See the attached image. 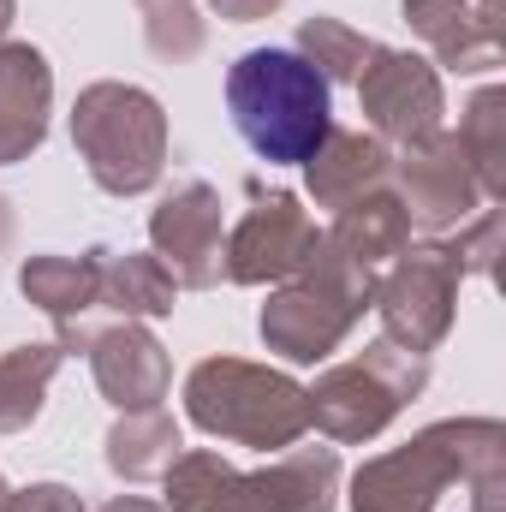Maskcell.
<instances>
[{
	"label": "cell",
	"mask_w": 506,
	"mask_h": 512,
	"mask_svg": "<svg viewBox=\"0 0 506 512\" xmlns=\"http://www.w3.org/2000/svg\"><path fill=\"white\" fill-rule=\"evenodd\" d=\"M483 477H506L501 417H441L411 441L364 459L346 483L352 512H441L447 489H477Z\"/></svg>",
	"instance_id": "cell-1"
},
{
	"label": "cell",
	"mask_w": 506,
	"mask_h": 512,
	"mask_svg": "<svg viewBox=\"0 0 506 512\" xmlns=\"http://www.w3.org/2000/svg\"><path fill=\"white\" fill-rule=\"evenodd\" d=\"M340 483L334 447H286L262 471H233L215 447H185L161 471V512H334Z\"/></svg>",
	"instance_id": "cell-2"
},
{
	"label": "cell",
	"mask_w": 506,
	"mask_h": 512,
	"mask_svg": "<svg viewBox=\"0 0 506 512\" xmlns=\"http://www.w3.org/2000/svg\"><path fill=\"white\" fill-rule=\"evenodd\" d=\"M233 126L268 167H304L316 143L334 131L328 78L292 48H251L227 72Z\"/></svg>",
	"instance_id": "cell-3"
},
{
	"label": "cell",
	"mask_w": 506,
	"mask_h": 512,
	"mask_svg": "<svg viewBox=\"0 0 506 512\" xmlns=\"http://www.w3.org/2000/svg\"><path fill=\"white\" fill-rule=\"evenodd\" d=\"M370 304H376V268L352 262L322 233L310 262L268 292V304L256 316V334L286 364H322L346 346V334L364 322Z\"/></svg>",
	"instance_id": "cell-4"
},
{
	"label": "cell",
	"mask_w": 506,
	"mask_h": 512,
	"mask_svg": "<svg viewBox=\"0 0 506 512\" xmlns=\"http://www.w3.org/2000/svg\"><path fill=\"white\" fill-rule=\"evenodd\" d=\"M185 417L215 441L286 453L310 435V393L286 370H268L251 358H203L185 376Z\"/></svg>",
	"instance_id": "cell-5"
},
{
	"label": "cell",
	"mask_w": 506,
	"mask_h": 512,
	"mask_svg": "<svg viewBox=\"0 0 506 512\" xmlns=\"http://www.w3.org/2000/svg\"><path fill=\"white\" fill-rule=\"evenodd\" d=\"M72 143L108 197H143L167 173V114L149 90L102 78L72 102Z\"/></svg>",
	"instance_id": "cell-6"
},
{
	"label": "cell",
	"mask_w": 506,
	"mask_h": 512,
	"mask_svg": "<svg viewBox=\"0 0 506 512\" xmlns=\"http://www.w3.org/2000/svg\"><path fill=\"white\" fill-rule=\"evenodd\" d=\"M429 387V358L405 352L393 340H370L358 358L328 364L310 393V429H322L334 447H364Z\"/></svg>",
	"instance_id": "cell-7"
},
{
	"label": "cell",
	"mask_w": 506,
	"mask_h": 512,
	"mask_svg": "<svg viewBox=\"0 0 506 512\" xmlns=\"http://www.w3.org/2000/svg\"><path fill=\"white\" fill-rule=\"evenodd\" d=\"M459 256L453 239H429V245H405L387 262V274H376V310L381 340L405 346V352H435L453 334V310H459Z\"/></svg>",
	"instance_id": "cell-8"
},
{
	"label": "cell",
	"mask_w": 506,
	"mask_h": 512,
	"mask_svg": "<svg viewBox=\"0 0 506 512\" xmlns=\"http://www.w3.org/2000/svg\"><path fill=\"white\" fill-rule=\"evenodd\" d=\"M387 185H399L393 197L405 203L411 227H423V233H453L477 209H489V197L477 185V167H471V155L459 143V131H447V126L429 131V137L399 143Z\"/></svg>",
	"instance_id": "cell-9"
},
{
	"label": "cell",
	"mask_w": 506,
	"mask_h": 512,
	"mask_svg": "<svg viewBox=\"0 0 506 512\" xmlns=\"http://www.w3.org/2000/svg\"><path fill=\"white\" fill-rule=\"evenodd\" d=\"M245 191H251V209L227 233L221 280H233V286H280L310 262L322 233H316V221L304 215V203L292 191H268L262 179H251Z\"/></svg>",
	"instance_id": "cell-10"
},
{
	"label": "cell",
	"mask_w": 506,
	"mask_h": 512,
	"mask_svg": "<svg viewBox=\"0 0 506 512\" xmlns=\"http://www.w3.org/2000/svg\"><path fill=\"white\" fill-rule=\"evenodd\" d=\"M358 84V108L381 143H411V137H429L441 131L447 114V90H441V72L435 60L411 54V48H370L364 72L352 78Z\"/></svg>",
	"instance_id": "cell-11"
},
{
	"label": "cell",
	"mask_w": 506,
	"mask_h": 512,
	"mask_svg": "<svg viewBox=\"0 0 506 512\" xmlns=\"http://www.w3.org/2000/svg\"><path fill=\"white\" fill-rule=\"evenodd\" d=\"M149 245H155L161 268L173 274L179 292H209V286H221V251H227L221 191L203 185V179L173 185V191L149 209Z\"/></svg>",
	"instance_id": "cell-12"
},
{
	"label": "cell",
	"mask_w": 506,
	"mask_h": 512,
	"mask_svg": "<svg viewBox=\"0 0 506 512\" xmlns=\"http://www.w3.org/2000/svg\"><path fill=\"white\" fill-rule=\"evenodd\" d=\"M18 292H24L42 316H54V328H60L54 346H60L66 358L96 340V328H102V268H96V251H84V256H54V251L24 256Z\"/></svg>",
	"instance_id": "cell-13"
},
{
	"label": "cell",
	"mask_w": 506,
	"mask_h": 512,
	"mask_svg": "<svg viewBox=\"0 0 506 512\" xmlns=\"http://www.w3.org/2000/svg\"><path fill=\"white\" fill-rule=\"evenodd\" d=\"M84 358H90L96 387L114 411H149L173 387V358L143 322H102L96 340L84 346Z\"/></svg>",
	"instance_id": "cell-14"
},
{
	"label": "cell",
	"mask_w": 506,
	"mask_h": 512,
	"mask_svg": "<svg viewBox=\"0 0 506 512\" xmlns=\"http://www.w3.org/2000/svg\"><path fill=\"white\" fill-rule=\"evenodd\" d=\"M405 24L435 48L447 72H495L501 66V12L483 0H399Z\"/></svg>",
	"instance_id": "cell-15"
},
{
	"label": "cell",
	"mask_w": 506,
	"mask_h": 512,
	"mask_svg": "<svg viewBox=\"0 0 506 512\" xmlns=\"http://www.w3.org/2000/svg\"><path fill=\"white\" fill-rule=\"evenodd\" d=\"M54 114V66L30 42H0V167L30 161Z\"/></svg>",
	"instance_id": "cell-16"
},
{
	"label": "cell",
	"mask_w": 506,
	"mask_h": 512,
	"mask_svg": "<svg viewBox=\"0 0 506 512\" xmlns=\"http://www.w3.org/2000/svg\"><path fill=\"white\" fill-rule=\"evenodd\" d=\"M393 173V149L381 143L376 131H328L316 143V155L304 161V185L316 197V209H346L358 197H370L387 185Z\"/></svg>",
	"instance_id": "cell-17"
},
{
	"label": "cell",
	"mask_w": 506,
	"mask_h": 512,
	"mask_svg": "<svg viewBox=\"0 0 506 512\" xmlns=\"http://www.w3.org/2000/svg\"><path fill=\"white\" fill-rule=\"evenodd\" d=\"M96 268H102V316L114 322H149V316H173V274L161 268L155 251H108L96 245Z\"/></svg>",
	"instance_id": "cell-18"
},
{
	"label": "cell",
	"mask_w": 506,
	"mask_h": 512,
	"mask_svg": "<svg viewBox=\"0 0 506 512\" xmlns=\"http://www.w3.org/2000/svg\"><path fill=\"white\" fill-rule=\"evenodd\" d=\"M179 453H185L179 417L161 411V405H149V411H120L114 429H108V441H102L108 471L126 477V483H149V477H161Z\"/></svg>",
	"instance_id": "cell-19"
},
{
	"label": "cell",
	"mask_w": 506,
	"mask_h": 512,
	"mask_svg": "<svg viewBox=\"0 0 506 512\" xmlns=\"http://www.w3.org/2000/svg\"><path fill=\"white\" fill-rule=\"evenodd\" d=\"M328 239L352 256V262L381 268V262H393V256L411 245V215H405V203L381 185V191H370V197H358V203L334 209Z\"/></svg>",
	"instance_id": "cell-20"
},
{
	"label": "cell",
	"mask_w": 506,
	"mask_h": 512,
	"mask_svg": "<svg viewBox=\"0 0 506 512\" xmlns=\"http://www.w3.org/2000/svg\"><path fill=\"white\" fill-rule=\"evenodd\" d=\"M66 352L54 340H30V346H12L0 352V435H18L42 417V399L60 376Z\"/></svg>",
	"instance_id": "cell-21"
},
{
	"label": "cell",
	"mask_w": 506,
	"mask_h": 512,
	"mask_svg": "<svg viewBox=\"0 0 506 512\" xmlns=\"http://www.w3.org/2000/svg\"><path fill=\"white\" fill-rule=\"evenodd\" d=\"M459 143L477 167V185L489 203H506V90L489 84L471 96V108L459 114Z\"/></svg>",
	"instance_id": "cell-22"
},
{
	"label": "cell",
	"mask_w": 506,
	"mask_h": 512,
	"mask_svg": "<svg viewBox=\"0 0 506 512\" xmlns=\"http://www.w3.org/2000/svg\"><path fill=\"white\" fill-rule=\"evenodd\" d=\"M370 48H376L370 36H358L352 24H340V18H322V12H316V18H304V24H298V48H292V54H304V60L328 78V90H334V84H352V78L364 72Z\"/></svg>",
	"instance_id": "cell-23"
},
{
	"label": "cell",
	"mask_w": 506,
	"mask_h": 512,
	"mask_svg": "<svg viewBox=\"0 0 506 512\" xmlns=\"http://www.w3.org/2000/svg\"><path fill=\"white\" fill-rule=\"evenodd\" d=\"M137 18H143V42L155 60H191L203 54L209 42V24L197 18V0H137Z\"/></svg>",
	"instance_id": "cell-24"
},
{
	"label": "cell",
	"mask_w": 506,
	"mask_h": 512,
	"mask_svg": "<svg viewBox=\"0 0 506 512\" xmlns=\"http://www.w3.org/2000/svg\"><path fill=\"white\" fill-rule=\"evenodd\" d=\"M501 233H506V215H501V203H489L477 221H465L459 227V239H453V256H459V268L465 274H495V256H501Z\"/></svg>",
	"instance_id": "cell-25"
},
{
	"label": "cell",
	"mask_w": 506,
	"mask_h": 512,
	"mask_svg": "<svg viewBox=\"0 0 506 512\" xmlns=\"http://www.w3.org/2000/svg\"><path fill=\"white\" fill-rule=\"evenodd\" d=\"M12 512H84V501L66 483H30V489H12Z\"/></svg>",
	"instance_id": "cell-26"
},
{
	"label": "cell",
	"mask_w": 506,
	"mask_h": 512,
	"mask_svg": "<svg viewBox=\"0 0 506 512\" xmlns=\"http://www.w3.org/2000/svg\"><path fill=\"white\" fill-rule=\"evenodd\" d=\"M215 6V18H227V24H256V18H274L286 0H209Z\"/></svg>",
	"instance_id": "cell-27"
},
{
	"label": "cell",
	"mask_w": 506,
	"mask_h": 512,
	"mask_svg": "<svg viewBox=\"0 0 506 512\" xmlns=\"http://www.w3.org/2000/svg\"><path fill=\"white\" fill-rule=\"evenodd\" d=\"M96 512H161L155 501H143V495H114V501H102Z\"/></svg>",
	"instance_id": "cell-28"
},
{
	"label": "cell",
	"mask_w": 506,
	"mask_h": 512,
	"mask_svg": "<svg viewBox=\"0 0 506 512\" xmlns=\"http://www.w3.org/2000/svg\"><path fill=\"white\" fill-rule=\"evenodd\" d=\"M12 233H18V215H12V203L0 197V256L12 251Z\"/></svg>",
	"instance_id": "cell-29"
},
{
	"label": "cell",
	"mask_w": 506,
	"mask_h": 512,
	"mask_svg": "<svg viewBox=\"0 0 506 512\" xmlns=\"http://www.w3.org/2000/svg\"><path fill=\"white\" fill-rule=\"evenodd\" d=\"M12 18H18V0H0V42H6V30H12Z\"/></svg>",
	"instance_id": "cell-30"
},
{
	"label": "cell",
	"mask_w": 506,
	"mask_h": 512,
	"mask_svg": "<svg viewBox=\"0 0 506 512\" xmlns=\"http://www.w3.org/2000/svg\"><path fill=\"white\" fill-rule=\"evenodd\" d=\"M0 512H12V483L0 477Z\"/></svg>",
	"instance_id": "cell-31"
},
{
	"label": "cell",
	"mask_w": 506,
	"mask_h": 512,
	"mask_svg": "<svg viewBox=\"0 0 506 512\" xmlns=\"http://www.w3.org/2000/svg\"><path fill=\"white\" fill-rule=\"evenodd\" d=\"M483 6H495V12H501V0H483Z\"/></svg>",
	"instance_id": "cell-32"
}]
</instances>
